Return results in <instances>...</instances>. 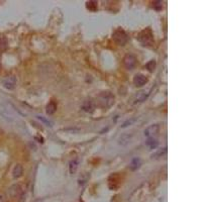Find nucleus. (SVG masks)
Wrapping results in <instances>:
<instances>
[{
  "label": "nucleus",
  "instance_id": "obj_1",
  "mask_svg": "<svg viewBox=\"0 0 202 202\" xmlns=\"http://www.w3.org/2000/svg\"><path fill=\"white\" fill-rule=\"evenodd\" d=\"M115 102V97L111 92L109 91H103L101 93L98 94L96 98V104L99 107L102 108H110L111 106L114 104Z\"/></svg>",
  "mask_w": 202,
  "mask_h": 202
},
{
  "label": "nucleus",
  "instance_id": "obj_2",
  "mask_svg": "<svg viewBox=\"0 0 202 202\" xmlns=\"http://www.w3.org/2000/svg\"><path fill=\"white\" fill-rule=\"evenodd\" d=\"M139 41L143 46L150 47L154 44V35L150 28H145L139 34Z\"/></svg>",
  "mask_w": 202,
  "mask_h": 202
},
{
  "label": "nucleus",
  "instance_id": "obj_3",
  "mask_svg": "<svg viewBox=\"0 0 202 202\" xmlns=\"http://www.w3.org/2000/svg\"><path fill=\"white\" fill-rule=\"evenodd\" d=\"M113 40L119 46H125L127 42H129V35L125 30H122L121 28H118L117 30L114 31L113 34Z\"/></svg>",
  "mask_w": 202,
  "mask_h": 202
},
{
  "label": "nucleus",
  "instance_id": "obj_4",
  "mask_svg": "<svg viewBox=\"0 0 202 202\" xmlns=\"http://www.w3.org/2000/svg\"><path fill=\"white\" fill-rule=\"evenodd\" d=\"M2 85L7 90H13L16 86V78L14 75H8L2 79Z\"/></svg>",
  "mask_w": 202,
  "mask_h": 202
},
{
  "label": "nucleus",
  "instance_id": "obj_5",
  "mask_svg": "<svg viewBox=\"0 0 202 202\" xmlns=\"http://www.w3.org/2000/svg\"><path fill=\"white\" fill-rule=\"evenodd\" d=\"M123 64H125V68L129 70H132L133 68H136L137 66V58L136 56L133 54H127L125 59H123Z\"/></svg>",
  "mask_w": 202,
  "mask_h": 202
},
{
  "label": "nucleus",
  "instance_id": "obj_6",
  "mask_svg": "<svg viewBox=\"0 0 202 202\" xmlns=\"http://www.w3.org/2000/svg\"><path fill=\"white\" fill-rule=\"evenodd\" d=\"M148 82V78L145 76V75H136L133 78V84L136 87H143L145 85L147 84Z\"/></svg>",
  "mask_w": 202,
  "mask_h": 202
},
{
  "label": "nucleus",
  "instance_id": "obj_7",
  "mask_svg": "<svg viewBox=\"0 0 202 202\" xmlns=\"http://www.w3.org/2000/svg\"><path fill=\"white\" fill-rule=\"evenodd\" d=\"M9 195L11 197H19L20 195H22L23 194V190L22 188L20 187V185H13L12 187H10L9 190Z\"/></svg>",
  "mask_w": 202,
  "mask_h": 202
},
{
  "label": "nucleus",
  "instance_id": "obj_8",
  "mask_svg": "<svg viewBox=\"0 0 202 202\" xmlns=\"http://www.w3.org/2000/svg\"><path fill=\"white\" fill-rule=\"evenodd\" d=\"M159 129L160 126L159 125H152L148 127V129L145 130V133L148 137H154L155 136H157L158 133H159Z\"/></svg>",
  "mask_w": 202,
  "mask_h": 202
},
{
  "label": "nucleus",
  "instance_id": "obj_9",
  "mask_svg": "<svg viewBox=\"0 0 202 202\" xmlns=\"http://www.w3.org/2000/svg\"><path fill=\"white\" fill-rule=\"evenodd\" d=\"M23 174V167L19 164L15 165V167L12 170V177L14 179H18L20 178Z\"/></svg>",
  "mask_w": 202,
  "mask_h": 202
},
{
  "label": "nucleus",
  "instance_id": "obj_10",
  "mask_svg": "<svg viewBox=\"0 0 202 202\" xmlns=\"http://www.w3.org/2000/svg\"><path fill=\"white\" fill-rule=\"evenodd\" d=\"M133 139V133H123L120 136V139H119V144L122 145V146H126L127 144L129 143L130 141Z\"/></svg>",
  "mask_w": 202,
  "mask_h": 202
},
{
  "label": "nucleus",
  "instance_id": "obj_11",
  "mask_svg": "<svg viewBox=\"0 0 202 202\" xmlns=\"http://www.w3.org/2000/svg\"><path fill=\"white\" fill-rule=\"evenodd\" d=\"M57 110V104L55 101H50L49 103L46 106V112H47V114L49 115H52L54 114Z\"/></svg>",
  "mask_w": 202,
  "mask_h": 202
},
{
  "label": "nucleus",
  "instance_id": "obj_12",
  "mask_svg": "<svg viewBox=\"0 0 202 202\" xmlns=\"http://www.w3.org/2000/svg\"><path fill=\"white\" fill-rule=\"evenodd\" d=\"M94 108H95L94 103L91 100L85 101L84 103H83V105H82V109L86 111V112H92V111L94 110Z\"/></svg>",
  "mask_w": 202,
  "mask_h": 202
},
{
  "label": "nucleus",
  "instance_id": "obj_13",
  "mask_svg": "<svg viewBox=\"0 0 202 202\" xmlns=\"http://www.w3.org/2000/svg\"><path fill=\"white\" fill-rule=\"evenodd\" d=\"M141 159H139V158H134V159H133V160H132V162H130V164H129V168L132 169L133 171H134V170L139 169V168L141 167Z\"/></svg>",
  "mask_w": 202,
  "mask_h": 202
},
{
  "label": "nucleus",
  "instance_id": "obj_14",
  "mask_svg": "<svg viewBox=\"0 0 202 202\" xmlns=\"http://www.w3.org/2000/svg\"><path fill=\"white\" fill-rule=\"evenodd\" d=\"M158 141L155 139V137H148L147 140V145L149 146V148L151 149H154V148H157L158 147Z\"/></svg>",
  "mask_w": 202,
  "mask_h": 202
},
{
  "label": "nucleus",
  "instance_id": "obj_15",
  "mask_svg": "<svg viewBox=\"0 0 202 202\" xmlns=\"http://www.w3.org/2000/svg\"><path fill=\"white\" fill-rule=\"evenodd\" d=\"M7 47H8V42H7L6 38H4V37L0 38V52L5 51Z\"/></svg>",
  "mask_w": 202,
  "mask_h": 202
},
{
  "label": "nucleus",
  "instance_id": "obj_16",
  "mask_svg": "<svg viewBox=\"0 0 202 202\" xmlns=\"http://www.w3.org/2000/svg\"><path fill=\"white\" fill-rule=\"evenodd\" d=\"M166 152H167V149H162V150H160L159 152H157V153H155L153 156H152V158H154V159L160 158V157H162V156H164L166 154Z\"/></svg>",
  "mask_w": 202,
  "mask_h": 202
},
{
  "label": "nucleus",
  "instance_id": "obj_17",
  "mask_svg": "<svg viewBox=\"0 0 202 202\" xmlns=\"http://www.w3.org/2000/svg\"><path fill=\"white\" fill-rule=\"evenodd\" d=\"M78 168V161L77 160H74L70 163V170H71V173H75L76 170Z\"/></svg>",
  "mask_w": 202,
  "mask_h": 202
},
{
  "label": "nucleus",
  "instance_id": "obj_18",
  "mask_svg": "<svg viewBox=\"0 0 202 202\" xmlns=\"http://www.w3.org/2000/svg\"><path fill=\"white\" fill-rule=\"evenodd\" d=\"M146 68L148 71H150V72H153V71L155 70L156 68V62L155 61H150L146 66Z\"/></svg>",
  "mask_w": 202,
  "mask_h": 202
},
{
  "label": "nucleus",
  "instance_id": "obj_19",
  "mask_svg": "<svg viewBox=\"0 0 202 202\" xmlns=\"http://www.w3.org/2000/svg\"><path fill=\"white\" fill-rule=\"evenodd\" d=\"M87 7H88V9L89 10H96V5H97V3L96 2H93V1H89V2H87Z\"/></svg>",
  "mask_w": 202,
  "mask_h": 202
},
{
  "label": "nucleus",
  "instance_id": "obj_20",
  "mask_svg": "<svg viewBox=\"0 0 202 202\" xmlns=\"http://www.w3.org/2000/svg\"><path fill=\"white\" fill-rule=\"evenodd\" d=\"M0 69H1V66H0Z\"/></svg>",
  "mask_w": 202,
  "mask_h": 202
}]
</instances>
